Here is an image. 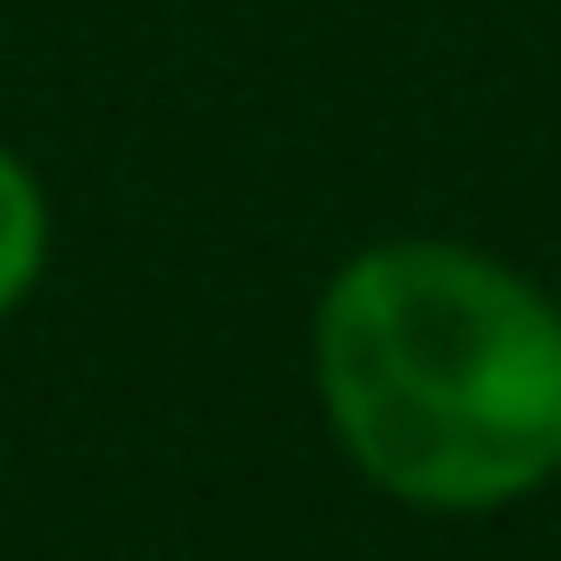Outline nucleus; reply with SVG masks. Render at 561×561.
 Segmentation results:
<instances>
[{
    "label": "nucleus",
    "instance_id": "nucleus-1",
    "mask_svg": "<svg viewBox=\"0 0 561 561\" xmlns=\"http://www.w3.org/2000/svg\"><path fill=\"white\" fill-rule=\"evenodd\" d=\"M316 403L386 500L508 508L561 473V307L482 245H359L316 298Z\"/></svg>",
    "mask_w": 561,
    "mask_h": 561
},
{
    "label": "nucleus",
    "instance_id": "nucleus-2",
    "mask_svg": "<svg viewBox=\"0 0 561 561\" xmlns=\"http://www.w3.org/2000/svg\"><path fill=\"white\" fill-rule=\"evenodd\" d=\"M44 254H53V210H44V184L18 149H0V316L44 280Z\"/></svg>",
    "mask_w": 561,
    "mask_h": 561
}]
</instances>
